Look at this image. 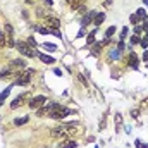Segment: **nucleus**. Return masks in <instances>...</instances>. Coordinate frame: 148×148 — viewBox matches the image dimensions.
I'll return each mask as SVG.
<instances>
[{
	"instance_id": "412c9836",
	"label": "nucleus",
	"mask_w": 148,
	"mask_h": 148,
	"mask_svg": "<svg viewBox=\"0 0 148 148\" xmlns=\"http://www.w3.org/2000/svg\"><path fill=\"white\" fill-rule=\"evenodd\" d=\"M95 33H97V31L90 33V36H88V43H93V40H95Z\"/></svg>"
},
{
	"instance_id": "f03ea898",
	"label": "nucleus",
	"mask_w": 148,
	"mask_h": 148,
	"mask_svg": "<svg viewBox=\"0 0 148 148\" xmlns=\"http://www.w3.org/2000/svg\"><path fill=\"white\" fill-rule=\"evenodd\" d=\"M16 48L24 55V57H35L36 55V52L28 45V43H24V41H19V43H16Z\"/></svg>"
},
{
	"instance_id": "f8f14e48",
	"label": "nucleus",
	"mask_w": 148,
	"mask_h": 148,
	"mask_svg": "<svg viewBox=\"0 0 148 148\" xmlns=\"http://www.w3.org/2000/svg\"><path fill=\"white\" fill-rule=\"evenodd\" d=\"M95 17V12H88L84 17H83V26H86L88 23H91V19Z\"/></svg>"
},
{
	"instance_id": "9d476101",
	"label": "nucleus",
	"mask_w": 148,
	"mask_h": 148,
	"mask_svg": "<svg viewBox=\"0 0 148 148\" xmlns=\"http://www.w3.org/2000/svg\"><path fill=\"white\" fill-rule=\"evenodd\" d=\"M129 64H131V67H138V57H136V53H129Z\"/></svg>"
},
{
	"instance_id": "4468645a",
	"label": "nucleus",
	"mask_w": 148,
	"mask_h": 148,
	"mask_svg": "<svg viewBox=\"0 0 148 148\" xmlns=\"http://www.w3.org/2000/svg\"><path fill=\"white\" fill-rule=\"evenodd\" d=\"M10 76H14L12 69H3V71L0 73V79H3V77H10Z\"/></svg>"
},
{
	"instance_id": "6ab92c4d",
	"label": "nucleus",
	"mask_w": 148,
	"mask_h": 148,
	"mask_svg": "<svg viewBox=\"0 0 148 148\" xmlns=\"http://www.w3.org/2000/svg\"><path fill=\"white\" fill-rule=\"evenodd\" d=\"M136 16H138V17H141V19H147V12H145V10H143V9H140V10H138V14H136Z\"/></svg>"
},
{
	"instance_id": "ddd939ff",
	"label": "nucleus",
	"mask_w": 148,
	"mask_h": 148,
	"mask_svg": "<svg viewBox=\"0 0 148 148\" xmlns=\"http://www.w3.org/2000/svg\"><path fill=\"white\" fill-rule=\"evenodd\" d=\"M103 19H105V14H103V12H102V14H95V21H93V23H95L97 26H100V24L103 23Z\"/></svg>"
},
{
	"instance_id": "f3484780",
	"label": "nucleus",
	"mask_w": 148,
	"mask_h": 148,
	"mask_svg": "<svg viewBox=\"0 0 148 148\" xmlns=\"http://www.w3.org/2000/svg\"><path fill=\"white\" fill-rule=\"evenodd\" d=\"M26 66V62L24 60H21V59H17V60H14L12 62V67H24Z\"/></svg>"
},
{
	"instance_id": "39448f33",
	"label": "nucleus",
	"mask_w": 148,
	"mask_h": 148,
	"mask_svg": "<svg viewBox=\"0 0 148 148\" xmlns=\"http://www.w3.org/2000/svg\"><path fill=\"white\" fill-rule=\"evenodd\" d=\"M33 74H35L33 69H28L26 73H23V74H19V76H17L16 83H17V84H28V83L31 81V76H33Z\"/></svg>"
},
{
	"instance_id": "7ed1b4c3",
	"label": "nucleus",
	"mask_w": 148,
	"mask_h": 148,
	"mask_svg": "<svg viewBox=\"0 0 148 148\" xmlns=\"http://www.w3.org/2000/svg\"><path fill=\"white\" fill-rule=\"evenodd\" d=\"M43 21L50 29H59L60 28V19H57L55 16H43Z\"/></svg>"
},
{
	"instance_id": "9b49d317",
	"label": "nucleus",
	"mask_w": 148,
	"mask_h": 148,
	"mask_svg": "<svg viewBox=\"0 0 148 148\" xmlns=\"http://www.w3.org/2000/svg\"><path fill=\"white\" fill-rule=\"evenodd\" d=\"M76 147H77V143H76L74 140H66L60 148H76Z\"/></svg>"
},
{
	"instance_id": "2eb2a0df",
	"label": "nucleus",
	"mask_w": 148,
	"mask_h": 148,
	"mask_svg": "<svg viewBox=\"0 0 148 148\" xmlns=\"http://www.w3.org/2000/svg\"><path fill=\"white\" fill-rule=\"evenodd\" d=\"M28 121H29L28 117H17V119L14 121V124H16V126H23V124H26Z\"/></svg>"
},
{
	"instance_id": "5701e85b",
	"label": "nucleus",
	"mask_w": 148,
	"mask_h": 148,
	"mask_svg": "<svg viewBox=\"0 0 148 148\" xmlns=\"http://www.w3.org/2000/svg\"><path fill=\"white\" fill-rule=\"evenodd\" d=\"M140 41H141V40H140L138 36H133V38H131V43H140Z\"/></svg>"
},
{
	"instance_id": "aec40b11",
	"label": "nucleus",
	"mask_w": 148,
	"mask_h": 148,
	"mask_svg": "<svg viewBox=\"0 0 148 148\" xmlns=\"http://www.w3.org/2000/svg\"><path fill=\"white\" fill-rule=\"evenodd\" d=\"M138 21H140V19H138V16H136V14H133V16H131V23H133V24H138Z\"/></svg>"
},
{
	"instance_id": "6e6552de",
	"label": "nucleus",
	"mask_w": 148,
	"mask_h": 148,
	"mask_svg": "<svg viewBox=\"0 0 148 148\" xmlns=\"http://www.w3.org/2000/svg\"><path fill=\"white\" fill-rule=\"evenodd\" d=\"M66 2H69V5H71L73 10H77V9H81L84 5V0H66Z\"/></svg>"
},
{
	"instance_id": "a211bd4d",
	"label": "nucleus",
	"mask_w": 148,
	"mask_h": 148,
	"mask_svg": "<svg viewBox=\"0 0 148 148\" xmlns=\"http://www.w3.org/2000/svg\"><path fill=\"white\" fill-rule=\"evenodd\" d=\"M7 43V35L5 33H0V48H3Z\"/></svg>"
},
{
	"instance_id": "20e7f679",
	"label": "nucleus",
	"mask_w": 148,
	"mask_h": 148,
	"mask_svg": "<svg viewBox=\"0 0 148 148\" xmlns=\"http://www.w3.org/2000/svg\"><path fill=\"white\" fill-rule=\"evenodd\" d=\"M69 131H73V129H67V126H59V127H53V129L50 131V134H52L53 138H66Z\"/></svg>"
},
{
	"instance_id": "0eeeda50",
	"label": "nucleus",
	"mask_w": 148,
	"mask_h": 148,
	"mask_svg": "<svg viewBox=\"0 0 148 148\" xmlns=\"http://www.w3.org/2000/svg\"><path fill=\"white\" fill-rule=\"evenodd\" d=\"M28 98V93H24V95H19V97H16L14 98V102L10 103V109H17V107H21L23 105V102Z\"/></svg>"
},
{
	"instance_id": "4be33fe9",
	"label": "nucleus",
	"mask_w": 148,
	"mask_h": 148,
	"mask_svg": "<svg viewBox=\"0 0 148 148\" xmlns=\"http://www.w3.org/2000/svg\"><path fill=\"white\" fill-rule=\"evenodd\" d=\"M114 31H115V28H109V29H107V36H112Z\"/></svg>"
},
{
	"instance_id": "423d86ee",
	"label": "nucleus",
	"mask_w": 148,
	"mask_h": 148,
	"mask_svg": "<svg viewBox=\"0 0 148 148\" xmlns=\"http://www.w3.org/2000/svg\"><path fill=\"white\" fill-rule=\"evenodd\" d=\"M45 103H47V98H45L43 95H38V97H33V98L29 100L28 105H29L31 109H40V107H43Z\"/></svg>"
},
{
	"instance_id": "393cba45",
	"label": "nucleus",
	"mask_w": 148,
	"mask_h": 148,
	"mask_svg": "<svg viewBox=\"0 0 148 148\" xmlns=\"http://www.w3.org/2000/svg\"><path fill=\"white\" fill-rule=\"evenodd\" d=\"M131 115H133V117H134V119H136V117H138V115H140V110H133V112H131Z\"/></svg>"
},
{
	"instance_id": "b1692460",
	"label": "nucleus",
	"mask_w": 148,
	"mask_h": 148,
	"mask_svg": "<svg viewBox=\"0 0 148 148\" xmlns=\"http://www.w3.org/2000/svg\"><path fill=\"white\" fill-rule=\"evenodd\" d=\"M126 35H127V28H124V29H122V33H121V38H126Z\"/></svg>"
},
{
	"instance_id": "dca6fc26",
	"label": "nucleus",
	"mask_w": 148,
	"mask_h": 148,
	"mask_svg": "<svg viewBox=\"0 0 148 148\" xmlns=\"http://www.w3.org/2000/svg\"><path fill=\"white\" fill-rule=\"evenodd\" d=\"M41 47H43L45 50H50V52H55V50H57V47H55L53 43H43Z\"/></svg>"
},
{
	"instance_id": "f257e3e1",
	"label": "nucleus",
	"mask_w": 148,
	"mask_h": 148,
	"mask_svg": "<svg viewBox=\"0 0 148 148\" xmlns=\"http://www.w3.org/2000/svg\"><path fill=\"white\" fill-rule=\"evenodd\" d=\"M71 114V109H67V107H64V105H60V103H52V109L48 110V117L50 119H64L66 115H69Z\"/></svg>"
},
{
	"instance_id": "a878e982",
	"label": "nucleus",
	"mask_w": 148,
	"mask_h": 148,
	"mask_svg": "<svg viewBox=\"0 0 148 148\" xmlns=\"http://www.w3.org/2000/svg\"><path fill=\"white\" fill-rule=\"evenodd\" d=\"M143 59H145V60H148V52L145 53V57H143Z\"/></svg>"
},
{
	"instance_id": "1a4fd4ad",
	"label": "nucleus",
	"mask_w": 148,
	"mask_h": 148,
	"mask_svg": "<svg viewBox=\"0 0 148 148\" xmlns=\"http://www.w3.org/2000/svg\"><path fill=\"white\" fill-rule=\"evenodd\" d=\"M36 55L41 59V62H45V64H53V62H55V59H52V57H48V55H45V53H36Z\"/></svg>"
}]
</instances>
